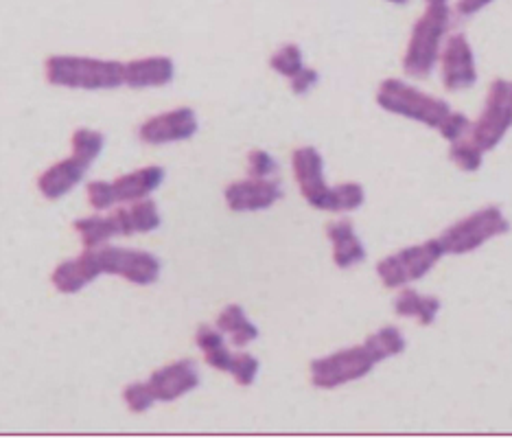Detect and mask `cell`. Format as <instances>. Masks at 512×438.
I'll return each mask as SVG.
<instances>
[{"mask_svg": "<svg viewBox=\"0 0 512 438\" xmlns=\"http://www.w3.org/2000/svg\"><path fill=\"white\" fill-rule=\"evenodd\" d=\"M46 79L75 90H112L125 84V64L95 57L53 55L46 60Z\"/></svg>", "mask_w": 512, "mask_h": 438, "instance_id": "cell-1", "label": "cell"}, {"mask_svg": "<svg viewBox=\"0 0 512 438\" xmlns=\"http://www.w3.org/2000/svg\"><path fill=\"white\" fill-rule=\"evenodd\" d=\"M451 25V9L447 3L429 5L425 14L416 20L412 29L410 44L403 57L405 73L416 79H423L436 66L440 57V44Z\"/></svg>", "mask_w": 512, "mask_h": 438, "instance_id": "cell-2", "label": "cell"}, {"mask_svg": "<svg viewBox=\"0 0 512 438\" xmlns=\"http://www.w3.org/2000/svg\"><path fill=\"white\" fill-rule=\"evenodd\" d=\"M377 101L383 110L392 114H401V117L414 119L418 123H425L429 128L438 130L440 123L449 117V103L436 99L432 95L416 90L414 86H407L401 79H386L379 86Z\"/></svg>", "mask_w": 512, "mask_h": 438, "instance_id": "cell-3", "label": "cell"}, {"mask_svg": "<svg viewBox=\"0 0 512 438\" xmlns=\"http://www.w3.org/2000/svg\"><path fill=\"white\" fill-rule=\"evenodd\" d=\"M508 230L510 222L506 215L497 206H486V209L475 211L473 215L460 219L458 224L449 226L438 241L445 255H467V252L484 246L488 239L506 235Z\"/></svg>", "mask_w": 512, "mask_h": 438, "instance_id": "cell-4", "label": "cell"}, {"mask_svg": "<svg viewBox=\"0 0 512 438\" xmlns=\"http://www.w3.org/2000/svg\"><path fill=\"white\" fill-rule=\"evenodd\" d=\"M512 128V82L508 79H495L488 88L486 106L482 117L473 125L469 141L480 149L482 154L491 152Z\"/></svg>", "mask_w": 512, "mask_h": 438, "instance_id": "cell-5", "label": "cell"}, {"mask_svg": "<svg viewBox=\"0 0 512 438\" xmlns=\"http://www.w3.org/2000/svg\"><path fill=\"white\" fill-rule=\"evenodd\" d=\"M440 257H445L440 241L429 239L425 244L405 248L397 252V255L381 259L377 265L379 279L388 290H397V287L423 279V276L440 261Z\"/></svg>", "mask_w": 512, "mask_h": 438, "instance_id": "cell-6", "label": "cell"}, {"mask_svg": "<svg viewBox=\"0 0 512 438\" xmlns=\"http://www.w3.org/2000/svg\"><path fill=\"white\" fill-rule=\"evenodd\" d=\"M375 366V357L370 355L364 344L344 349L311 362V384L320 390H333L348 382L364 379Z\"/></svg>", "mask_w": 512, "mask_h": 438, "instance_id": "cell-7", "label": "cell"}, {"mask_svg": "<svg viewBox=\"0 0 512 438\" xmlns=\"http://www.w3.org/2000/svg\"><path fill=\"white\" fill-rule=\"evenodd\" d=\"M92 255H95L99 274L123 276L134 285H151L160 276V261L143 250L103 246L92 248Z\"/></svg>", "mask_w": 512, "mask_h": 438, "instance_id": "cell-8", "label": "cell"}, {"mask_svg": "<svg viewBox=\"0 0 512 438\" xmlns=\"http://www.w3.org/2000/svg\"><path fill=\"white\" fill-rule=\"evenodd\" d=\"M300 193L318 211H333V187L324 182V160L316 147H300L292 156Z\"/></svg>", "mask_w": 512, "mask_h": 438, "instance_id": "cell-9", "label": "cell"}, {"mask_svg": "<svg viewBox=\"0 0 512 438\" xmlns=\"http://www.w3.org/2000/svg\"><path fill=\"white\" fill-rule=\"evenodd\" d=\"M442 84L447 90H467L477 82L475 55L464 36H451L440 57Z\"/></svg>", "mask_w": 512, "mask_h": 438, "instance_id": "cell-10", "label": "cell"}, {"mask_svg": "<svg viewBox=\"0 0 512 438\" xmlns=\"http://www.w3.org/2000/svg\"><path fill=\"white\" fill-rule=\"evenodd\" d=\"M197 132V117L191 108H178L158 117L149 119L141 125L138 136L147 145H167L178 141H189Z\"/></svg>", "mask_w": 512, "mask_h": 438, "instance_id": "cell-11", "label": "cell"}, {"mask_svg": "<svg viewBox=\"0 0 512 438\" xmlns=\"http://www.w3.org/2000/svg\"><path fill=\"white\" fill-rule=\"evenodd\" d=\"M226 204L235 213H254L265 211L283 198L281 184L270 178H250L241 182H232L226 189Z\"/></svg>", "mask_w": 512, "mask_h": 438, "instance_id": "cell-12", "label": "cell"}, {"mask_svg": "<svg viewBox=\"0 0 512 438\" xmlns=\"http://www.w3.org/2000/svg\"><path fill=\"white\" fill-rule=\"evenodd\" d=\"M75 230L79 233L81 241H84L86 250L101 248L108 244L112 237H130L136 235V224L132 209H119L112 215H92L77 219Z\"/></svg>", "mask_w": 512, "mask_h": 438, "instance_id": "cell-13", "label": "cell"}, {"mask_svg": "<svg viewBox=\"0 0 512 438\" xmlns=\"http://www.w3.org/2000/svg\"><path fill=\"white\" fill-rule=\"evenodd\" d=\"M149 388L154 393L156 401H176L191 393L197 386H200V373L191 360H180L173 362L165 368H160L154 375L149 377Z\"/></svg>", "mask_w": 512, "mask_h": 438, "instance_id": "cell-14", "label": "cell"}, {"mask_svg": "<svg viewBox=\"0 0 512 438\" xmlns=\"http://www.w3.org/2000/svg\"><path fill=\"white\" fill-rule=\"evenodd\" d=\"M92 163L86 158L73 154L71 158L62 160V163L46 169L38 180V189L46 200H60L68 191H73L77 184L84 180V174L90 169Z\"/></svg>", "mask_w": 512, "mask_h": 438, "instance_id": "cell-15", "label": "cell"}, {"mask_svg": "<svg viewBox=\"0 0 512 438\" xmlns=\"http://www.w3.org/2000/svg\"><path fill=\"white\" fill-rule=\"evenodd\" d=\"M99 268H97V261L95 255H92V250H86L84 255H79L73 261H64L55 268L53 276H51V283L55 285L57 292L62 294H77L84 290L88 283H92L97 279Z\"/></svg>", "mask_w": 512, "mask_h": 438, "instance_id": "cell-16", "label": "cell"}, {"mask_svg": "<svg viewBox=\"0 0 512 438\" xmlns=\"http://www.w3.org/2000/svg\"><path fill=\"white\" fill-rule=\"evenodd\" d=\"M176 66L169 57H143V60H134L125 64V84L132 88H151V86H167Z\"/></svg>", "mask_w": 512, "mask_h": 438, "instance_id": "cell-17", "label": "cell"}, {"mask_svg": "<svg viewBox=\"0 0 512 438\" xmlns=\"http://www.w3.org/2000/svg\"><path fill=\"white\" fill-rule=\"evenodd\" d=\"M162 180H165V169L162 167H145L125 174L112 182V191L116 202H138L145 200L149 193H154Z\"/></svg>", "mask_w": 512, "mask_h": 438, "instance_id": "cell-18", "label": "cell"}, {"mask_svg": "<svg viewBox=\"0 0 512 438\" xmlns=\"http://www.w3.org/2000/svg\"><path fill=\"white\" fill-rule=\"evenodd\" d=\"M327 235L333 244V261L337 268H353L366 259V248L359 237L355 235L353 224L348 219L327 226Z\"/></svg>", "mask_w": 512, "mask_h": 438, "instance_id": "cell-19", "label": "cell"}, {"mask_svg": "<svg viewBox=\"0 0 512 438\" xmlns=\"http://www.w3.org/2000/svg\"><path fill=\"white\" fill-rule=\"evenodd\" d=\"M394 311L403 318H416L418 325L429 327L440 311V301L436 296H423L416 290H403L394 303Z\"/></svg>", "mask_w": 512, "mask_h": 438, "instance_id": "cell-20", "label": "cell"}, {"mask_svg": "<svg viewBox=\"0 0 512 438\" xmlns=\"http://www.w3.org/2000/svg\"><path fill=\"white\" fill-rule=\"evenodd\" d=\"M217 329L221 333H228L232 344L239 349L248 347L250 342L259 338V329H256L248 320L246 311H243L241 305H228L224 311H221L217 318Z\"/></svg>", "mask_w": 512, "mask_h": 438, "instance_id": "cell-21", "label": "cell"}, {"mask_svg": "<svg viewBox=\"0 0 512 438\" xmlns=\"http://www.w3.org/2000/svg\"><path fill=\"white\" fill-rule=\"evenodd\" d=\"M195 342H197V347L202 349L204 360L208 366H213V368H217V371H224V373L230 371L232 357L235 355L226 349V342H224V336H221V331L202 325L195 333Z\"/></svg>", "mask_w": 512, "mask_h": 438, "instance_id": "cell-22", "label": "cell"}, {"mask_svg": "<svg viewBox=\"0 0 512 438\" xmlns=\"http://www.w3.org/2000/svg\"><path fill=\"white\" fill-rule=\"evenodd\" d=\"M364 347L370 351V355L375 357V362L379 364L383 360H388V357L401 355L407 347V342L397 327H383L366 338Z\"/></svg>", "mask_w": 512, "mask_h": 438, "instance_id": "cell-23", "label": "cell"}, {"mask_svg": "<svg viewBox=\"0 0 512 438\" xmlns=\"http://www.w3.org/2000/svg\"><path fill=\"white\" fill-rule=\"evenodd\" d=\"M366 202V191L362 184L357 182H344L333 187V211L331 213H342V211H355Z\"/></svg>", "mask_w": 512, "mask_h": 438, "instance_id": "cell-24", "label": "cell"}, {"mask_svg": "<svg viewBox=\"0 0 512 438\" xmlns=\"http://www.w3.org/2000/svg\"><path fill=\"white\" fill-rule=\"evenodd\" d=\"M270 64L276 73H281L289 79H294L302 71V68H305V64H302V51L298 44L281 46V49L272 55Z\"/></svg>", "mask_w": 512, "mask_h": 438, "instance_id": "cell-25", "label": "cell"}, {"mask_svg": "<svg viewBox=\"0 0 512 438\" xmlns=\"http://www.w3.org/2000/svg\"><path fill=\"white\" fill-rule=\"evenodd\" d=\"M101 152H103V134L88 128H79L73 134V154L86 158L88 163H95Z\"/></svg>", "mask_w": 512, "mask_h": 438, "instance_id": "cell-26", "label": "cell"}, {"mask_svg": "<svg viewBox=\"0 0 512 438\" xmlns=\"http://www.w3.org/2000/svg\"><path fill=\"white\" fill-rule=\"evenodd\" d=\"M449 156L462 171H477L482 167V156L484 154L471 141H462V138H460L458 143H451Z\"/></svg>", "mask_w": 512, "mask_h": 438, "instance_id": "cell-27", "label": "cell"}, {"mask_svg": "<svg viewBox=\"0 0 512 438\" xmlns=\"http://www.w3.org/2000/svg\"><path fill=\"white\" fill-rule=\"evenodd\" d=\"M259 360H256L254 355L250 353H239L232 357V364H230V375L237 379L239 386H252L256 375H259Z\"/></svg>", "mask_w": 512, "mask_h": 438, "instance_id": "cell-28", "label": "cell"}, {"mask_svg": "<svg viewBox=\"0 0 512 438\" xmlns=\"http://www.w3.org/2000/svg\"><path fill=\"white\" fill-rule=\"evenodd\" d=\"M123 399L127 403V408H130L136 414L147 412L156 403V397H154V393H151V388H149L147 382L127 386L125 393H123Z\"/></svg>", "mask_w": 512, "mask_h": 438, "instance_id": "cell-29", "label": "cell"}, {"mask_svg": "<svg viewBox=\"0 0 512 438\" xmlns=\"http://www.w3.org/2000/svg\"><path fill=\"white\" fill-rule=\"evenodd\" d=\"M88 202L92 204V209L97 211H108L116 204L114 191H112V182H103L95 180L88 184Z\"/></svg>", "mask_w": 512, "mask_h": 438, "instance_id": "cell-30", "label": "cell"}, {"mask_svg": "<svg viewBox=\"0 0 512 438\" xmlns=\"http://www.w3.org/2000/svg\"><path fill=\"white\" fill-rule=\"evenodd\" d=\"M471 128V121L464 117L460 112H449V117L440 123V136L445 138L449 143H458L460 138L467 134V130Z\"/></svg>", "mask_w": 512, "mask_h": 438, "instance_id": "cell-31", "label": "cell"}, {"mask_svg": "<svg viewBox=\"0 0 512 438\" xmlns=\"http://www.w3.org/2000/svg\"><path fill=\"white\" fill-rule=\"evenodd\" d=\"M248 165H250V176L252 178H270L272 174H276V160L267 154L261 152V149H256L248 156Z\"/></svg>", "mask_w": 512, "mask_h": 438, "instance_id": "cell-32", "label": "cell"}, {"mask_svg": "<svg viewBox=\"0 0 512 438\" xmlns=\"http://www.w3.org/2000/svg\"><path fill=\"white\" fill-rule=\"evenodd\" d=\"M318 71H313V68H302V71L292 79V90L296 92V95H307V92L318 84Z\"/></svg>", "mask_w": 512, "mask_h": 438, "instance_id": "cell-33", "label": "cell"}, {"mask_svg": "<svg viewBox=\"0 0 512 438\" xmlns=\"http://www.w3.org/2000/svg\"><path fill=\"white\" fill-rule=\"evenodd\" d=\"M493 0H458V14L460 16H473L477 11L491 5Z\"/></svg>", "mask_w": 512, "mask_h": 438, "instance_id": "cell-34", "label": "cell"}, {"mask_svg": "<svg viewBox=\"0 0 512 438\" xmlns=\"http://www.w3.org/2000/svg\"><path fill=\"white\" fill-rule=\"evenodd\" d=\"M429 5H440V3H447V0H427Z\"/></svg>", "mask_w": 512, "mask_h": 438, "instance_id": "cell-35", "label": "cell"}, {"mask_svg": "<svg viewBox=\"0 0 512 438\" xmlns=\"http://www.w3.org/2000/svg\"><path fill=\"white\" fill-rule=\"evenodd\" d=\"M390 3H394V5H403V3H407V0H390Z\"/></svg>", "mask_w": 512, "mask_h": 438, "instance_id": "cell-36", "label": "cell"}]
</instances>
